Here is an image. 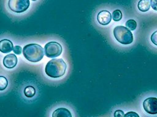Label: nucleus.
Returning <instances> with one entry per match:
<instances>
[{
  "instance_id": "f8f14e48",
  "label": "nucleus",
  "mask_w": 157,
  "mask_h": 117,
  "mask_svg": "<svg viewBox=\"0 0 157 117\" xmlns=\"http://www.w3.org/2000/svg\"><path fill=\"white\" fill-rule=\"evenodd\" d=\"M23 93L26 97L33 98L36 94V89L33 86L29 85L25 88Z\"/></svg>"
},
{
  "instance_id": "412c9836",
  "label": "nucleus",
  "mask_w": 157,
  "mask_h": 117,
  "mask_svg": "<svg viewBox=\"0 0 157 117\" xmlns=\"http://www.w3.org/2000/svg\"><path fill=\"white\" fill-rule=\"evenodd\" d=\"M32 1H36V0H32Z\"/></svg>"
},
{
  "instance_id": "f257e3e1",
  "label": "nucleus",
  "mask_w": 157,
  "mask_h": 117,
  "mask_svg": "<svg viewBox=\"0 0 157 117\" xmlns=\"http://www.w3.org/2000/svg\"><path fill=\"white\" fill-rule=\"evenodd\" d=\"M67 65L62 58H53L46 65V74L52 78H58L63 76L66 72Z\"/></svg>"
},
{
  "instance_id": "a211bd4d",
  "label": "nucleus",
  "mask_w": 157,
  "mask_h": 117,
  "mask_svg": "<svg viewBox=\"0 0 157 117\" xmlns=\"http://www.w3.org/2000/svg\"><path fill=\"white\" fill-rule=\"evenodd\" d=\"M124 112L123 111L121 110H117L114 113V115L113 116L115 117H117V116H124Z\"/></svg>"
},
{
  "instance_id": "9b49d317",
  "label": "nucleus",
  "mask_w": 157,
  "mask_h": 117,
  "mask_svg": "<svg viewBox=\"0 0 157 117\" xmlns=\"http://www.w3.org/2000/svg\"><path fill=\"white\" fill-rule=\"evenodd\" d=\"M150 5L151 4L150 0H140L138 2L137 7L140 12H145L150 9Z\"/></svg>"
},
{
  "instance_id": "1a4fd4ad",
  "label": "nucleus",
  "mask_w": 157,
  "mask_h": 117,
  "mask_svg": "<svg viewBox=\"0 0 157 117\" xmlns=\"http://www.w3.org/2000/svg\"><path fill=\"white\" fill-rule=\"evenodd\" d=\"M13 46L12 42L7 39H3L0 41V51L7 54L13 51Z\"/></svg>"
},
{
  "instance_id": "9d476101",
  "label": "nucleus",
  "mask_w": 157,
  "mask_h": 117,
  "mask_svg": "<svg viewBox=\"0 0 157 117\" xmlns=\"http://www.w3.org/2000/svg\"><path fill=\"white\" fill-rule=\"evenodd\" d=\"M53 117L56 116H66V117H71L72 115L70 112L65 108H59L54 111L52 114Z\"/></svg>"
},
{
  "instance_id": "dca6fc26",
  "label": "nucleus",
  "mask_w": 157,
  "mask_h": 117,
  "mask_svg": "<svg viewBox=\"0 0 157 117\" xmlns=\"http://www.w3.org/2000/svg\"><path fill=\"white\" fill-rule=\"evenodd\" d=\"M151 41L156 46H157V30L154 32L151 35Z\"/></svg>"
},
{
  "instance_id": "2eb2a0df",
  "label": "nucleus",
  "mask_w": 157,
  "mask_h": 117,
  "mask_svg": "<svg viewBox=\"0 0 157 117\" xmlns=\"http://www.w3.org/2000/svg\"><path fill=\"white\" fill-rule=\"evenodd\" d=\"M8 85L7 79L2 76H0V91L5 90Z\"/></svg>"
},
{
  "instance_id": "ddd939ff",
  "label": "nucleus",
  "mask_w": 157,
  "mask_h": 117,
  "mask_svg": "<svg viewBox=\"0 0 157 117\" xmlns=\"http://www.w3.org/2000/svg\"><path fill=\"white\" fill-rule=\"evenodd\" d=\"M112 18L115 21H119L122 18V13L121 10L117 9L113 11L112 14Z\"/></svg>"
},
{
  "instance_id": "aec40b11",
  "label": "nucleus",
  "mask_w": 157,
  "mask_h": 117,
  "mask_svg": "<svg viewBox=\"0 0 157 117\" xmlns=\"http://www.w3.org/2000/svg\"><path fill=\"white\" fill-rule=\"evenodd\" d=\"M124 116H136V117H139V115L137 113H136V112H129L127 113L126 114H125L124 115Z\"/></svg>"
},
{
  "instance_id": "39448f33",
  "label": "nucleus",
  "mask_w": 157,
  "mask_h": 117,
  "mask_svg": "<svg viewBox=\"0 0 157 117\" xmlns=\"http://www.w3.org/2000/svg\"><path fill=\"white\" fill-rule=\"evenodd\" d=\"M29 0H9L8 7L12 12L22 13L29 6Z\"/></svg>"
},
{
  "instance_id": "f03ea898",
  "label": "nucleus",
  "mask_w": 157,
  "mask_h": 117,
  "mask_svg": "<svg viewBox=\"0 0 157 117\" xmlns=\"http://www.w3.org/2000/svg\"><path fill=\"white\" fill-rule=\"evenodd\" d=\"M23 54L28 61L37 62L43 58L44 50L40 45L31 43L24 46L23 48Z\"/></svg>"
},
{
  "instance_id": "0eeeda50",
  "label": "nucleus",
  "mask_w": 157,
  "mask_h": 117,
  "mask_svg": "<svg viewBox=\"0 0 157 117\" xmlns=\"http://www.w3.org/2000/svg\"><path fill=\"white\" fill-rule=\"evenodd\" d=\"M112 20V15L107 10H102L99 12L97 15V20L98 23L103 26L109 24Z\"/></svg>"
},
{
  "instance_id": "6ab92c4d",
  "label": "nucleus",
  "mask_w": 157,
  "mask_h": 117,
  "mask_svg": "<svg viewBox=\"0 0 157 117\" xmlns=\"http://www.w3.org/2000/svg\"><path fill=\"white\" fill-rule=\"evenodd\" d=\"M150 4L152 9L157 11V0H150Z\"/></svg>"
},
{
  "instance_id": "f3484780",
  "label": "nucleus",
  "mask_w": 157,
  "mask_h": 117,
  "mask_svg": "<svg viewBox=\"0 0 157 117\" xmlns=\"http://www.w3.org/2000/svg\"><path fill=\"white\" fill-rule=\"evenodd\" d=\"M13 51L15 54H16L17 55H19V54H21V52H22L21 47L20 46H15L13 47Z\"/></svg>"
},
{
  "instance_id": "20e7f679",
  "label": "nucleus",
  "mask_w": 157,
  "mask_h": 117,
  "mask_svg": "<svg viewBox=\"0 0 157 117\" xmlns=\"http://www.w3.org/2000/svg\"><path fill=\"white\" fill-rule=\"evenodd\" d=\"M45 54L47 57L55 58L62 52V47L59 43L56 41L47 43L44 47Z\"/></svg>"
},
{
  "instance_id": "4468645a",
  "label": "nucleus",
  "mask_w": 157,
  "mask_h": 117,
  "mask_svg": "<svg viewBox=\"0 0 157 117\" xmlns=\"http://www.w3.org/2000/svg\"><path fill=\"white\" fill-rule=\"evenodd\" d=\"M126 26L131 30H134L137 27V23L134 20H129L126 22Z\"/></svg>"
},
{
  "instance_id": "7ed1b4c3",
  "label": "nucleus",
  "mask_w": 157,
  "mask_h": 117,
  "mask_svg": "<svg viewBox=\"0 0 157 117\" xmlns=\"http://www.w3.org/2000/svg\"><path fill=\"white\" fill-rule=\"evenodd\" d=\"M113 35L116 40L123 44H129L133 41V35L131 30L122 26H118L114 28Z\"/></svg>"
},
{
  "instance_id": "6e6552de",
  "label": "nucleus",
  "mask_w": 157,
  "mask_h": 117,
  "mask_svg": "<svg viewBox=\"0 0 157 117\" xmlns=\"http://www.w3.org/2000/svg\"><path fill=\"white\" fill-rule=\"evenodd\" d=\"M18 59L14 54H9L4 57L3 65L9 69L13 68L17 63Z\"/></svg>"
},
{
  "instance_id": "423d86ee",
  "label": "nucleus",
  "mask_w": 157,
  "mask_h": 117,
  "mask_svg": "<svg viewBox=\"0 0 157 117\" xmlns=\"http://www.w3.org/2000/svg\"><path fill=\"white\" fill-rule=\"evenodd\" d=\"M143 107L144 110L149 114H157V98L150 97L145 99L143 102Z\"/></svg>"
}]
</instances>
